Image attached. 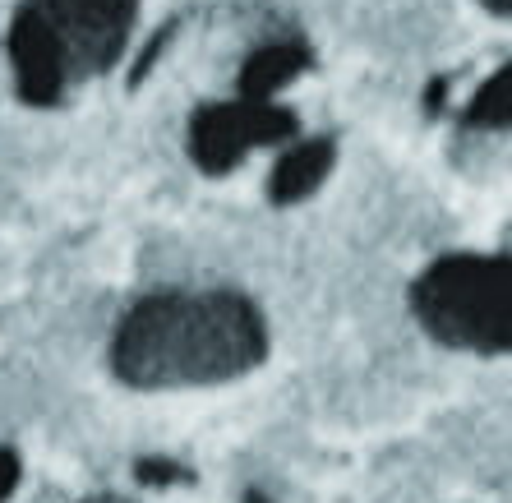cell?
<instances>
[{
  "label": "cell",
  "instance_id": "5b68a950",
  "mask_svg": "<svg viewBox=\"0 0 512 503\" xmlns=\"http://www.w3.org/2000/svg\"><path fill=\"white\" fill-rule=\"evenodd\" d=\"M10 56L14 70H19V97L33 102V107H51L60 102V88H65V65H60V47L56 37L47 33V24L37 19L33 10H19L10 28Z\"/></svg>",
  "mask_w": 512,
  "mask_h": 503
},
{
  "label": "cell",
  "instance_id": "7c38bea8",
  "mask_svg": "<svg viewBox=\"0 0 512 503\" xmlns=\"http://www.w3.org/2000/svg\"><path fill=\"white\" fill-rule=\"evenodd\" d=\"M250 503H263V499H250Z\"/></svg>",
  "mask_w": 512,
  "mask_h": 503
},
{
  "label": "cell",
  "instance_id": "3957f363",
  "mask_svg": "<svg viewBox=\"0 0 512 503\" xmlns=\"http://www.w3.org/2000/svg\"><path fill=\"white\" fill-rule=\"evenodd\" d=\"M28 10L56 37L65 74L111 70L134 24V0H28Z\"/></svg>",
  "mask_w": 512,
  "mask_h": 503
},
{
  "label": "cell",
  "instance_id": "ba28073f",
  "mask_svg": "<svg viewBox=\"0 0 512 503\" xmlns=\"http://www.w3.org/2000/svg\"><path fill=\"white\" fill-rule=\"evenodd\" d=\"M512 116V74L499 70L494 79H485L476 97H471V107H466V125H476V130H494V125H508Z\"/></svg>",
  "mask_w": 512,
  "mask_h": 503
},
{
  "label": "cell",
  "instance_id": "30bf717a",
  "mask_svg": "<svg viewBox=\"0 0 512 503\" xmlns=\"http://www.w3.org/2000/svg\"><path fill=\"white\" fill-rule=\"evenodd\" d=\"M14 480H19V462H14L10 448H0V499L14 490Z\"/></svg>",
  "mask_w": 512,
  "mask_h": 503
},
{
  "label": "cell",
  "instance_id": "277c9868",
  "mask_svg": "<svg viewBox=\"0 0 512 503\" xmlns=\"http://www.w3.org/2000/svg\"><path fill=\"white\" fill-rule=\"evenodd\" d=\"M296 134V116L273 102H217V107H199L190 125V153L208 176H222L250 153L254 144H282Z\"/></svg>",
  "mask_w": 512,
  "mask_h": 503
},
{
  "label": "cell",
  "instance_id": "9c48e42d",
  "mask_svg": "<svg viewBox=\"0 0 512 503\" xmlns=\"http://www.w3.org/2000/svg\"><path fill=\"white\" fill-rule=\"evenodd\" d=\"M139 480H148V485H162V480H185V471L176 467V462H139Z\"/></svg>",
  "mask_w": 512,
  "mask_h": 503
},
{
  "label": "cell",
  "instance_id": "6da1fadb",
  "mask_svg": "<svg viewBox=\"0 0 512 503\" xmlns=\"http://www.w3.org/2000/svg\"><path fill=\"white\" fill-rule=\"evenodd\" d=\"M268 351L263 319L236 291H171L134 305L116 333V374L134 388L222 384Z\"/></svg>",
  "mask_w": 512,
  "mask_h": 503
},
{
  "label": "cell",
  "instance_id": "7a4b0ae2",
  "mask_svg": "<svg viewBox=\"0 0 512 503\" xmlns=\"http://www.w3.org/2000/svg\"><path fill=\"white\" fill-rule=\"evenodd\" d=\"M416 319L443 347L508 351L512 342V273L508 259L448 254L416 282Z\"/></svg>",
  "mask_w": 512,
  "mask_h": 503
},
{
  "label": "cell",
  "instance_id": "52a82bcc",
  "mask_svg": "<svg viewBox=\"0 0 512 503\" xmlns=\"http://www.w3.org/2000/svg\"><path fill=\"white\" fill-rule=\"evenodd\" d=\"M328 167H333V144H328V139H310V144L291 148V153L277 162L268 190H273L277 204H296V199H305V194L319 190L323 176H328Z\"/></svg>",
  "mask_w": 512,
  "mask_h": 503
},
{
  "label": "cell",
  "instance_id": "8fae6325",
  "mask_svg": "<svg viewBox=\"0 0 512 503\" xmlns=\"http://www.w3.org/2000/svg\"><path fill=\"white\" fill-rule=\"evenodd\" d=\"M485 5H489L494 14H508V10H512V0H485Z\"/></svg>",
  "mask_w": 512,
  "mask_h": 503
},
{
  "label": "cell",
  "instance_id": "8992f818",
  "mask_svg": "<svg viewBox=\"0 0 512 503\" xmlns=\"http://www.w3.org/2000/svg\"><path fill=\"white\" fill-rule=\"evenodd\" d=\"M305 65H310V51L300 47V42H273V47H259L245 60L240 88H245V97H254V102H268V97L291 84Z\"/></svg>",
  "mask_w": 512,
  "mask_h": 503
}]
</instances>
